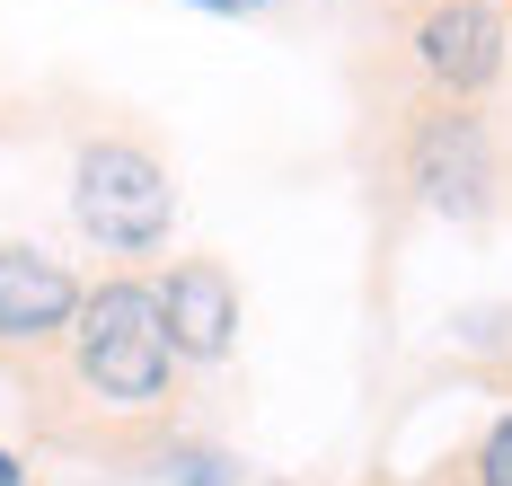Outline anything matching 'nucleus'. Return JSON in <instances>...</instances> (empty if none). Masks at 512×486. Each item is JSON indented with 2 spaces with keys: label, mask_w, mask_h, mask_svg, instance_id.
Instances as JSON below:
<instances>
[{
  "label": "nucleus",
  "mask_w": 512,
  "mask_h": 486,
  "mask_svg": "<svg viewBox=\"0 0 512 486\" xmlns=\"http://www.w3.org/2000/svg\"><path fill=\"white\" fill-rule=\"evenodd\" d=\"M168 327H159V292L142 283H106L80 301V380L106 407H159L168 398Z\"/></svg>",
  "instance_id": "f257e3e1"
},
{
  "label": "nucleus",
  "mask_w": 512,
  "mask_h": 486,
  "mask_svg": "<svg viewBox=\"0 0 512 486\" xmlns=\"http://www.w3.org/2000/svg\"><path fill=\"white\" fill-rule=\"evenodd\" d=\"M71 204H80V230L106 239V248H124V257H142L168 239V213H177V195H168V168L151 151H133V142H98V151H80V186H71Z\"/></svg>",
  "instance_id": "f03ea898"
},
{
  "label": "nucleus",
  "mask_w": 512,
  "mask_h": 486,
  "mask_svg": "<svg viewBox=\"0 0 512 486\" xmlns=\"http://www.w3.org/2000/svg\"><path fill=\"white\" fill-rule=\"evenodd\" d=\"M159 327H168V354L221 363L230 336H239V283L212 266V257H186V266L159 283Z\"/></svg>",
  "instance_id": "7ed1b4c3"
},
{
  "label": "nucleus",
  "mask_w": 512,
  "mask_h": 486,
  "mask_svg": "<svg viewBox=\"0 0 512 486\" xmlns=\"http://www.w3.org/2000/svg\"><path fill=\"white\" fill-rule=\"evenodd\" d=\"M415 54H424V71H433L451 98H477V89L504 71V27H495L486 0H442V9H424Z\"/></svg>",
  "instance_id": "20e7f679"
},
{
  "label": "nucleus",
  "mask_w": 512,
  "mask_h": 486,
  "mask_svg": "<svg viewBox=\"0 0 512 486\" xmlns=\"http://www.w3.org/2000/svg\"><path fill=\"white\" fill-rule=\"evenodd\" d=\"M486 177H495V160H486L477 115H468V107L424 115V133H415V186H424V204H442V213H477Z\"/></svg>",
  "instance_id": "39448f33"
},
{
  "label": "nucleus",
  "mask_w": 512,
  "mask_h": 486,
  "mask_svg": "<svg viewBox=\"0 0 512 486\" xmlns=\"http://www.w3.org/2000/svg\"><path fill=\"white\" fill-rule=\"evenodd\" d=\"M80 319V283L45 248H0V345H45Z\"/></svg>",
  "instance_id": "423d86ee"
},
{
  "label": "nucleus",
  "mask_w": 512,
  "mask_h": 486,
  "mask_svg": "<svg viewBox=\"0 0 512 486\" xmlns=\"http://www.w3.org/2000/svg\"><path fill=\"white\" fill-rule=\"evenodd\" d=\"M486 486H512V416L486 433Z\"/></svg>",
  "instance_id": "0eeeda50"
},
{
  "label": "nucleus",
  "mask_w": 512,
  "mask_h": 486,
  "mask_svg": "<svg viewBox=\"0 0 512 486\" xmlns=\"http://www.w3.org/2000/svg\"><path fill=\"white\" fill-rule=\"evenodd\" d=\"M221 469H230V460H212V451H177V478L186 486H230Z\"/></svg>",
  "instance_id": "6e6552de"
},
{
  "label": "nucleus",
  "mask_w": 512,
  "mask_h": 486,
  "mask_svg": "<svg viewBox=\"0 0 512 486\" xmlns=\"http://www.w3.org/2000/svg\"><path fill=\"white\" fill-rule=\"evenodd\" d=\"M195 9H212V18H248V9H265V0H195Z\"/></svg>",
  "instance_id": "1a4fd4ad"
},
{
  "label": "nucleus",
  "mask_w": 512,
  "mask_h": 486,
  "mask_svg": "<svg viewBox=\"0 0 512 486\" xmlns=\"http://www.w3.org/2000/svg\"><path fill=\"white\" fill-rule=\"evenodd\" d=\"M0 486H18V460H9V451H0Z\"/></svg>",
  "instance_id": "9d476101"
}]
</instances>
